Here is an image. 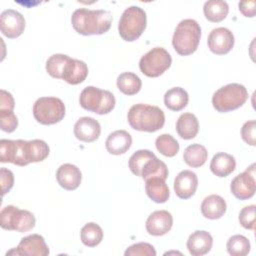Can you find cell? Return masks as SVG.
Listing matches in <instances>:
<instances>
[{
	"instance_id": "1",
	"label": "cell",
	"mask_w": 256,
	"mask_h": 256,
	"mask_svg": "<svg viewBox=\"0 0 256 256\" xmlns=\"http://www.w3.org/2000/svg\"><path fill=\"white\" fill-rule=\"evenodd\" d=\"M71 23L74 30L81 35H101L110 29L112 15L106 10L79 8L73 12Z\"/></svg>"
},
{
	"instance_id": "2",
	"label": "cell",
	"mask_w": 256,
	"mask_h": 256,
	"mask_svg": "<svg viewBox=\"0 0 256 256\" xmlns=\"http://www.w3.org/2000/svg\"><path fill=\"white\" fill-rule=\"evenodd\" d=\"M127 120L134 130L152 133L164 126L165 115L157 106L139 103L129 109Z\"/></svg>"
},
{
	"instance_id": "3",
	"label": "cell",
	"mask_w": 256,
	"mask_h": 256,
	"mask_svg": "<svg viewBox=\"0 0 256 256\" xmlns=\"http://www.w3.org/2000/svg\"><path fill=\"white\" fill-rule=\"evenodd\" d=\"M201 38V27L194 19H184L176 26L172 45L175 51L182 56L194 53Z\"/></svg>"
},
{
	"instance_id": "4",
	"label": "cell",
	"mask_w": 256,
	"mask_h": 256,
	"mask_svg": "<svg viewBox=\"0 0 256 256\" xmlns=\"http://www.w3.org/2000/svg\"><path fill=\"white\" fill-rule=\"evenodd\" d=\"M248 98L244 85L230 83L219 88L212 96V105L220 113L236 110L243 106Z\"/></svg>"
},
{
	"instance_id": "5",
	"label": "cell",
	"mask_w": 256,
	"mask_h": 256,
	"mask_svg": "<svg viewBox=\"0 0 256 256\" xmlns=\"http://www.w3.org/2000/svg\"><path fill=\"white\" fill-rule=\"evenodd\" d=\"M146 23L145 11L138 6H130L124 10L120 17L118 23L119 35L127 42L135 41L144 32Z\"/></svg>"
},
{
	"instance_id": "6",
	"label": "cell",
	"mask_w": 256,
	"mask_h": 256,
	"mask_svg": "<svg viewBox=\"0 0 256 256\" xmlns=\"http://www.w3.org/2000/svg\"><path fill=\"white\" fill-rule=\"evenodd\" d=\"M79 102L83 109L99 115L110 113L116 104L115 97L110 91L94 86H87L82 90Z\"/></svg>"
},
{
	"instance_id": "7",
	"label": "cell",
	"mask_w": 256,
	"mask_h": 256,
	"mask_svg": "<svg viewBox=\"0 0 256 256\" xmlns=\"http://www.w3.org/2000/svg\"><path fill=\"white\" fill-rule=\"evenodd\" d=\"M65 105L57 97H40L33 105V116L43 125H53L65 116Z\"/></svg>"
},
{
	"instance_id": "8",
	"label": "cell",
	"mask_w": 256,
	"mask_h": 256,
	"mask_svg": "<svg viewBox=\"0 0 256 256\" xmlns=\"http://www.w3.org/2000/svg\"><path fill=\"white\" fill-rule=\"evenodd\" d=\"M36 219L28 210L19 209L16 206H5L0 213V225L5 230L28 232L35 227Z\"/></svg>"
},
{
	"instance_id": "9",
	"label": "cell",
	"mask_w": 256,
	"mask_h": 256,
	"mask_svg": "<svg viewBox=\"0 0 256 256\" xmlns=\"http://www.w3.org/2000/svg\"><path fill=\"white\" fill-rule=\"evenodd\" d=\"M172 63L171 55L162 47H155L144 54L139 61L140 71L147 77L155 78L162 75Z\"/></svg>"
},
{
	"instance_id": "10",
	"label": "cell",
	"mask_w": 256,
	"mask_h": 256,
	"mask_svg": "<svg viewBox=\"0 0 256 256\" xmlns=\"http://www.w3.org/2000/svg\"><path fill=\"white\" fill-rule=\"evenodd\" d=\"M0 161L12 163L17 166H26L30 162L29 141L25 140H0Z\"/></svg>"
},
{
	"instance_id": "11",
	"label": "cell",
	"mask_w": 256,
	"mask_h": 256,
	"mask_svg": "<svg viewBox=\"0 0 256 256\" xmlns=\"http://www.w3.org/2000/svg\"><path fill=\"white\" fill-rule=\"evenodd\" d=\"M255 164H251L246 170L231 181V193L239 200H247L255 194L256 179H255Z\"/></svg>"
},
{
	"instance_id": "12",
	"label": "cell",
	"mask_w": 256,
	"mask_h": 256,
	"mask_svg": "<svg viewBox=\"0 0 256 256\" xmlns=\"http://www.w3.org/2000/svg\"><path fill=\"white\" fill-rule=\"evenodd\" d=\"M49 253L50 251L44 238L39 234H32L22 238L18 246L12 250H9L6 253V256H47Z\"/></svg>"
},
{
	"instance_id": "13",
	"label": "cell",
	"mask_w": 256,
	"mask_h": 256,
	"mask_svg": "<svg viewBox=\"0 0 256 256\" xmlns=\"http://www.w3.org/2000/svg\"><path fill=\"white\" fill-rule=\"evenodd\" d=\"M0 29L9 39L19 37L25 29V19L21 13L13 9L4 10L0 15Z\"/></svg>"
},
{
	"instance_id": "14",
	"label": "cell",
	"mask_w": 256,
	"mask_h": 256,
	"mask_svg": "<svg viewBox=\"0 0 256 256\" xmlns=\"http://www.w3.org/2000/svg\"><path fill=\"white\" fill-rule=\"evenodd\" d=\"M207 44L212 53L225 55L229 53L234 46V35L229 29L218 27L213 29L208 35Z\"/></svg>"
},
{
	"instance_id": "15",
	"label": "cell",
	"mask_w": 256,
	"mask_h": 256,
	"mask_svg": "<svg viewBox=\"0 0 256 256\" xmlns=\"http://www.w3.org/2000/svg\"><path fill=\"white\" fill-rule=\"evenodd\" d=\"M173 225V217L166 210L151 213L146 220V230L152 236H162L168 233Z\"/></svg>"
},
{
	"instance_id": "16",
	"label": "cell",
	"mask_w": 256,
	"mask_h": 256,
	"mask_svg": "<svg viewBox=\"0 0 256 256\" xmlns=\"http://www.w3.org/2000/svg\"><path fill=\"white\" fill-rule=\"evenodd\" d=\"M198 187L196 173L190 170H183L178 173L174 180V191L180 199L191 198Z\"/></svg>"
},
{
	"instance_id": "17",
	"label": "cell",
	"mask_w": 256,
	"mask_h": 256,
	"mask_svg": "<svg viewBox=\"0 0 256 256\" xmlns=\"http://www.w3.org/2000/svg\"><path fill=\"white\" fill-rule=\"evenodd\" d=\"M101 133V126L92 117H81L74 125V135L82 142H94Z\"/></svg>"
},
{
	"instance_id": "18",
	"label": "cell",
	"mask_w": 256,
	"mask_h": 256,
	"mask_svg": "<svg viewBox=\"0 0 256 256\" xmlns=\"http://www.w3.org/2000/svg\"><path fill=\"white\" fill-rule=\"evenodd\" d=\"M56 179L62 188L72 191L79 187L82 179V173L77 166L65 163L58 168L56 172Z\"/></svg>"
},
{
	"instance_id": "19",
	"label": "cell",
	"mask_w": 256,
	"mask_h": 256,
	"mask_svg": "<svg viewBox=\"0 0 256 256\" xmlns=\"http://www.w3.org/2000/svg\"><path fill=\"white\" fill-rule=\"evenodd\" d=\"M213 245V238L207 231L197 230L193 232L186 243L187 249L192 256H202L207 254Z\"/></svg>"
},
{
	"instance_id": "20",
	"label": "cell",
	"mask_w": 256,
	"mask_h": 256,
	"mask_svg": "<svg viewBox=\"0 0 256 256\" xmlns=\"http://www.w3.org/2000/svg\"><path fill=\"white\" fill-rule=\"evenodd\" d=\"M88 75V67L84 61L69 58L62 72L61 79L71 85L82 83Z\"/></svg>"
},
{
	"instance_id": "21",
	"label": "cell",
	"mask_w": 256,
	"mask_h": 256,
	"mask_svg": "<svg viewBox=\"0 0 256 256\" xmlns=\"http://www.w3.org/2000/svg\"><path fill=\"white\" fill-rule=\"evenodd\" d=\"M132 144L131 135L125 130H116L109 134L105 146L112 155H121L126 153Z\"/></svg>"
},
{
	"instance_id": "22",
	"label": "cell",
	"mask_w": 256,
	"mask_h": 256,
	"mask_svg": "<svg viewBox=\"0 0 256 256\" xmlns=\"http://www.w3.org/2000/svg\"><path fill=\"white\" fill-rule=\"evenodd\" d=\"M227 209L226 201L220 195L212 194L204 198L201 203V213L202 215L211 220H216L221 218Z\"/></svg>"
},
{
	"instance_id": "23",
	"label": "cell",
	"mask_w": 256,
	"mask_h": 256,
	"mask_svg": "<svg viewBox=\"0 0 256 256\" xmlns=\"http://www.w3.org/2000/svg\"><path fill=\"white\" fill-rule=\"evenodd\" d=\"M235 158L225 152L215 154L210 162L211 172L218 177H227L235 170Z\"/></svg>"
},
{
	"instance_id": "24",
	"label": "cell",
	"mask_w": 256,
	"mask_h": 256,
	"mask_svg": "<svg viewBox=\"0 0 256 256\" xmlns=\"http://www.w3.org/2000/svg\"><path fill=\"white\" fill-rule=\"evenodd\" d=\"M145 191L147 196L156 203H165L170 195L169 188L165 179L161 177H152L145 180Z\"/></svg>"
},
{
	"instance_id": "25",
	"label": "cell",
	"mask_w": 256,
	"mask_h": 256,
	"mask_svg": "<svg viewBox=\"0 0 256 256\" xmlns=\"http://www.w3.org/2000/svg\"><path fill=\"white\" fill-rule=\"evenodd\" d=\"M176 131L184 140H190L197 136L199 131V122L192 113H183L176 122Z\"/></svg>"
},
{
	"instance_id": "26",
	"label": "cell",
	"mask_w": 256,
	"mask_h": 256,
	"mask_svg": "<svg viewBox=\"0 0 256 256\" xmlns=\"http://www.w3.org/2000/svg\"><path fill=\"white\" fill-rule=\"evenodd\" d=\"M189 101L187 91L181 87H173L164 95V104L171 111H180L184 109Z\"/></svg>"
},
{
	"instance_id": "27",
	"label": "cell",
	"mask_w": 256,
	"mask_h": 256,
	"mask_svg": "<svg viewBox=\"0 0 256 256\" xmlns=\"http://www.w3.org/2000/svg\"><path fill=\"white\" fill-rule=\"evenodd\" d=\"M203 12L205 18L214 23L221 22L226 18L229 12V6L226 1L210 0L204 3Z\"/></svg>"
},
{
	"instance_id": "28",
	"label": "cell",
	"mask_w": 256,
	"mask_h": 256,
	"mask_svg": "<svg viewBox=\"0 0 256 256\" xmlns=\"http://www.w3.org/2000/svg\"><path fill=\"white\" fill-rule=\"evenodd\" d=\"M208 157L206 148L201 144H191L184 150L183 159L185 163L193 168L201 167L205 164Z\"/></svg>"
},
{
	"instance_id": "29",
	"label": "cell",
	"mask_w": 256,
	"mask_h": 256,
	"mask_svg": "<svg viewBox=\"0 0 256 256\" xmlns=\"http://www.w3.org/2000/svg\"><path fill=\"white\" fill-rule=\"evenodd\" d=\"M117 87L125 95L131 96L137 94L141 87V79L132 72H123L117 77Z\"/></svg>"
},
{
	"instance_id": "30",
	"label": "cell",
	"mask_w": 256,
	"mask_h": 256,
	"mask_svg": "<svg viewBox=\"0 0 256 256\" xmlns=\"http://www.w3.org/2000/svg\"><path fill=\"white\" fill-rule=\"evenodd\" d=\"M80 237L82 243L85 246L95 247L103 239V230L98 224L94 222H89L82 227Z\"/></svg>"
},
{
	"instance_id": "31",
	"label": "cell",
	"mask_w": 256,
	"mask_h": 256,
	"mask_svg": "<svg viewBox=\"0 0 256 256\" xmlns=\"http://www.w3.org/2000/svg\"><path fill=\"white\" fill-rule=\"evenodd\" d=\"M168 174L169 172L166 164L155 156L145 164L141 172V177L144 180H147L152 177H161L166 180Z\"/></svg>"
},
{
	"instance_id": "32",
	"label": "cell",
	"mask_w": 256,
	"mask_h": 256,
	"mask_svg": "<svg viewBox=\"0 0 256 256\" xmlns=\"http://www.w3.org/2000/svg\"><path fill=\"white\" fill-rule=\"evenodd\" d=\"M227 251L232 256H245L250 252V242L243 235H233L227 241Z\"/></svg>"
},
{
	"instance_id": "33",
	"label": "cell",
	"mask_w": 256,
	"mask_h": 256,
	"mask_svg": "<svg viewBox=\"0 0 256 256\" xmlns=\"http://www.w3.org/2000/svg\"><path fill=\"white\" fill-rule=\"evenodd\" d=\"M157 150L166 157H174L179 151L178 141L170 134H162L155 140Z\"/></svg>"
},
{
	"instance_id": "34",
	"label": "cell",
	"mask_w": 256,
	"mask_h": 256,
	"mask_svg": "<svg viewBox=\"0 0 256 256\" xmlns=\"http://www.w3.org/2000/svg\"><path fill=\"white\" fill-rule=\"evenodd\" d=\"M155 157V154L147 149H141L136 151L135 153L132 154V156L129 159V169L130 171L136 175L141 177V172L145 164L151 159Z\"/></svg>"
},
{
	"instance_id": "35",
	"label": "cell",
	"mask_w": 256,
	"mask_h": 256,
	"mask_svg": "<svg viewBox=\"0 0 256 256\" xmlns=\"http://www.w3.org/2000/svg\"><path fill=\"white\" fill-rule=\"evenodd\" d=\"M70 57L65 54H53L51 55L46 62V71L47 73L57 79H61L63 69Z\"/></svg>"
},
{
	"instance_id": "36",
	"label": "cell",
	"mask_w": 256,
	"mask_h": 256,
	"mask_svg": "<svg viewBox=\"0 0 256 256\" xmlns=\"http://www.w3.org/2000/svg\"><path fill=\"white\" fill-rule=\"evenodd\" d=\"M30 152H31V163L41 162L45 160L49 155L48 144L40 139L30 140Z\"/></svg>"
},
{
	"instance_id": "37",
	"label": "cell",
	"mask_w": 256,
	"mask_h": 256,
	"mask_svg": "<svg viewBox=\"0 0 256 256\" xmlns=\"http://www.w3.org/2000/svg\"><path fill=\"white\" fill-rule=\"evenodd\" d=\"M125 256H155L156 251L154 247L146 242H139L129 246L124 252Z\"/></svg>"
},
{
	"instance_id": "38",
	"label": "cell",
	"mask_w": 256,
	"mask_h": 256,
	"mask_svg": "<svg viewBox=\"0 0 256 256\" xmlns=\"http://www.w3.org/2000/svg\"><path fill=\"white\" fill-rule=\"evenodd\" d=\"M1 130L7 133L13 132L18 126V119L13 111L0 110Z\"/></svg>"
},
{
	"instance_id": "39",
	"label": "cell",
	"mask_w": 256,
	"mask_h": 256,
	"mask_svg": "<svg viewBox=\"0 0 256 256\" xmlns=\"http://www.w3.org/2000/svg\"><path fill=\"white\" fill-rule=\"evenodd\" d=\"M255 205H249L242 208L239 213V222L245 229L254 230L255 229Z\"/></svg>"
},
{
	"instance_id": "40",
	"label": "cell",
	"mask_w": 256,
	"mask_h": 256,
	"mask_svg": "<svg viewBox=\"0 0 256 256\" xmlns=\"http://www.w3.org/2000/svg\"><path fill=\"white\" fill-rule=\"evenodd\" d=\"M241 137L249 145H256V121L250 120L243 124L241 128Z\"/></svg>"
},
{
	"instance_id": "41",
	"label": "cell",
	"mask_w": 256,
	"mask_h": 256,
	"mask_svg": "<svg viewBox=\"0 0 256 256\" xmlns=\"http://www.w3.org/2000/svg\"><path fill=\"white\" fill-rule=\"evenodd\" d=\"M0 180H1V189L2 195H5L11 190L14 185V174L11 170L1 167L0 169Z\"/></svg>"
},
{
	"instance_id": "42",
	"label": "cell",
	"mask_w": 256,
	"mask_h": 256,
	"mask_svg": "<svg viewBox=\"0 0 256 256\" xmlns=\"http://www.w3.org/2000/svg\"><path fill=\"white\" fill-rule=\"evenodd\" d=\"M14 106H15V102L11 93L5 91L4 89H1L0 90V110L13 111Z\"/></svg>"
},
{
	"instance_id": "43",
	"label": "cell",
	"mask_w": 256,
	"mask_h": 256,
	"mask_svg": "<svg viewBox=\"0 0 256 256\" xmlns=\"http://www.w3.org/2000/svg\"><path fill=\"white\" fill-rule=\"evenodd\" d=\"M239 11L245 17H254L256 13V2L253 1H241L238 4Z\"/></svg>"
}]
</instances>
